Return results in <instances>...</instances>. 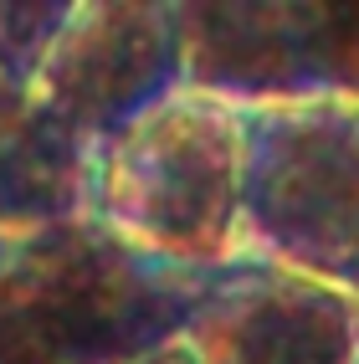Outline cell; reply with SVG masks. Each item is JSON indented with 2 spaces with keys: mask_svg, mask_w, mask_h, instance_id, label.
I'll return each mask as SVG.
<instances>
[{
  "mask_svg": "<svg viewBox=\"0 0 359 364\" xmlns=\"http://www.w3.org/2000/svg\"><path fill=\"white\" fill-rule=\"evenodd\" d=\"M205 272L72 215L11 241L0 267V354L26 364H144L185 338Z\"/></svg>",
  "mask_w": 359,
  "mask_h": 364,
  "instance_id": "obj_1",
  "label": "cell"
},
{
  "mask_svg": "<svg viewBox=\"0 0 359 364\" xmlns=\"http://www.w3.org/2000/svg\"><path fill=\"white\" fill-rule=\"evenodd\" d=\"M87 215L134 247L185 267L236 257L242 108L175 87L92 149Z\"/></svg>",
  "mask_w": 359,
  "mask_h": 364,
  "instance_id": "obj_2",
  "label": "cell"
},
{
  "mask_svg": "<svg viewBox=\"0 0 359 364\" xmlns=\"http://www.w3.org/2000/svg\"><path fill=\"white\" fill-rule=\"evenodd\" d=\"M236 252L333 287L359 282V98L242 108Z\"/></svg>",
  "mask_w": 359,
  "mask_h": 364,
  "instance_id": "obj_3",
  "label": "cell"
},
{
  "mask_svg": "<svg viewBox=\"0 0 359 364\" xmlns=\"http://www.w3.org/2000/svg\"><path fill=\"white\" fill-rule=\"evenodd\" d=\"M180 82L231 108L359 98V0H175Z\"/></svg>",
  "mask_w": 359,
  "mask_h": 364,
  "instance_id": "obj_4",
  "label": "cell"
},
{
  "mask_svg": "<svg viewBox=\"0 0 359 364\" xmlns=\"http://www.w3.org/2000/svg\"><path fill=\"white\" fill-rule=\"evenodd\" d=\"M180 344L195 364H354L359 298L236 252L205 272Z\"/></svg>",
  "mask_w": 359,
  "mask_h": 364,
  "instance_id": "obj_5",
  "label": "cell"
},
{
  "mask_svg": "<svg viewBox=\"0 0 359 364\" xmlns=\"http://www.w3.org/2000/svg\"><path fill=\"white\" fill-rule=\"evenodd\" d=\"M180 82L175 0H72L36 92L87 144L129 129Z\"/></svg>",
  "mask_w": 359,
  "mask_h": 364,
  "instance_id": "obj_6",
  "label": "cell"
},
{
  "mask_svg": "<svg viewBox=\"0 0 359 364\" xmlns=\"http://www.w3.org/2000/svg\"><path fill=\"white\" fill-rule=\"evenodd\" d=\"M92 149L26 82L0 72V241H26L46 226L87 215Z\"/></svg>",
  "mask_w": 359,
  "mask_h": 364,
  "instance_id": "obj_7",
  "label": "cell"
},
{
  "mask_svg": "<svg viewBox=\"0 0 359 364\" xmlns=\"http://www.w3.org/2000/svg\"><path fill=\"white\" fill-rule=\"evenodd\" d=\"M72 0H0V72L36 87V72L67 26Z\"/></svg>",
  "mask_w": 359,
  "mask_h": 364,
  "instance_id": "obj_8",
  "label": "cell"
},
{
  "mask_svg": "<svg viewBox=\"0 0 359 364\" xmlns=\"http://www.w3.org/2000/svg\"><path fill=\"white\" fill-rule=\"evenodd\" d=\"M144 364H195V359L185 354V344H170V349H159V354H149Z\"/></svg>",
  "mask_w": 359,
  "mask_h": 364,
  "instance_id": "obj_9",
  "label": "cell"
},
{
  "mask_svg": "<svg viewBox=\"0 0 359 364\" xmlns=\"http://www.w3.org/2000/svg\"><path fill=\"white\" fill-rule=\"evenodd\" d=\"M6 257H11V241H0V267H6Z\"/></svg>",
  "mask_w": 359,
  "mask_h": 364,
  "instance_id": "obj_10",
  "label": "cell"
},
{
  "mask_svg": "<svg viewBox=\"0 0 359 364\" xmlns=\"http://www.w3.org/2000/svg\"><path fill=\"white\" fill-rule=\"evenodd\" d=\"M0 364H26V359H11V354H0Z\"/></svg>",
  "mask_w": 359,
  "mask_h": 364,
  "instance_id": "obj_11",
  "label": "cell"
},
{
  "mask_svg": "<svg viewBox=\"0 0 359 364\" xmlns=\"http://www.w3.org/2000/svg\"><path fill=\"white\" fill-rule=\"evenodd\" d=\"M354 298H359V282H354Z\"/></svg>",
  "mask_w": 359,
  "mask_h": 364,
  "instance_id": "obj_12",
  "label": "cell"
},
{
  "mask_svg": "<svg viewBox=\"0 0 359 364\" xmlns=\"http://www.w3.org/2000/svg\"><path fill=\"white\" fill-rule=\"evenodd\" d=\"M354 364H359V359H354Z\"/></svg>",
  "mask_w": 359,
  "mask_h": 364,
  "instance_id": "obj_13",
  "label": "cell"
}]
</instances>
